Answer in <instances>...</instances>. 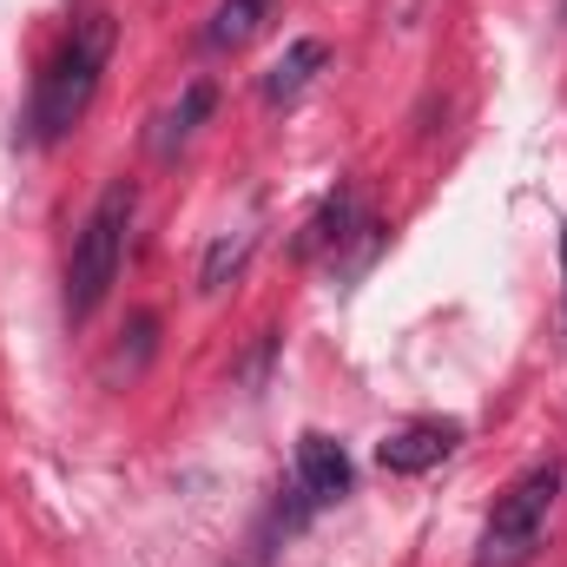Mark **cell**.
<instances>
[{"label":"cell","instance_id":"6da1fadb","mask_svg":"<svg viewBox=\"0 0 567 567\" xmlns=\"http://www.w3.org/2000/svg\"><path fill=\"white\" fill-rule=\"evenodd\" d=\"M113 40H120L113 13L73 20V33L60 40V53H53L47 73H40V93H33V140L40 145L66 140V133L86 120V106H93V93H100V73H106V60H113Z\"/></svg>","mask_w":567,"mask_h":567},{"label":"cell","instance_id":"7a4b0ae2","mask_svg":"<svg viewBox=\"0 0 567 567\" xmlns=\"http://www.w3.org/2000/svg\"><path fill=\"white\" fill-rule=\"evenodd\" d=\"M133 205H140L133 185L113 178V185L100 192V205L86 212V225H80V238H73V258H66V323H86V317L106 303V290H113L120 265H126Z\"/></svg>","mask_w":567,"mask_h":567},{"label":"cell","instance_id":"3957f363","mask_svg":"<svg viewBox=\"0 0 567 567\" xmlns=\"http://www.w3.org/2000/svg\"><path fill=\"white\" fill-rule=\"evenodd\" d=\"M555 502H561V468H555V462H542V468L515 475V482H508V495L495 502L488 528H482L475 567H528V561H535V548H542V535H548Z\"/></svg>","mask_w":567,"mask_h":567},{"label":"cell","instance_id":"277c9868","mask_svg":"<svg viewBox=\"0 0 567 567\" xmlns=\"http://www.w3.org/2000/svg\"><path fill=\"white\" fill-rule=\"evenodd\" d=\"M455 442H462V423H449V416L403 423L396 435L377 442V468H383V475H423V468H435L442 455H455Z\"/></svg>","mask_w":567,"mask_h":567},{"label":"cell","instance_id":"5b68a950","mask_svg":"<svg viewBox=\"0 0 567 567\" xmlns=\"http://www.w3.org/2000/svg\"><path fill=\"white\" fill-rule=\"evenodd\" d=\"M297 495L310 508H330V502L350 495V455H343L337 435H323V429L297 435Z\"/></svg>","mask_w":567,"mask_h":567},{"label":"cell","instance_id":"8992f818","mask_svg":"<svg viewBox=\"0 0 567 567\" xmlns=\"http://www.w3.org/2000/svg\"><path fill=\"white\" fill-rule=\"evenodd\" d=\"M323 60H330V47H323V40H290L278 60L265 66V106H290V100L323 73Z\"/></svg>","mask_w":567,"mask_h":567},{"label":"cell","instance_id":"52a82bcc","mask_svg":"<svg viewBox=\"0 0 567 567\" xmlns=\"http://www.w3.org/2000/svg\"><path fill=\"white\" fill-rule=\"evenodd\" d=\"M212 106H218V86H212V80H192V86L178 93V106L158 120V133H152V152H158V158H172L178 145H185L192 133H198V126H205V120H212Z\"/></svg>","mask_w":567,"mask_h":567},{"label":"cell","instance_id":"ba28073f","mask_svg":"<svg viewBox=\"0 0 567 567\" xmlns=\"http://www.w3.org/2000/svg\"><path fill=\"white\" fill-rule=\"evenodd\" d=\"M350 231H363V218H357V192H330V198H323V212L303 225V238H297V258H317V251L343 245Z\"/></svg>","mask_w":567,"mask_h":567},{"label":"cell","instance_id":"9c48e42d","mask_svg":"<svg viewBox=\"0 0 567 567\" xmlns=\"http://www.w3.org/2000/svg\"><path fill=\"white\" fill-rule=\"evenodd\" d=\"M265 20H271V0H218V7H212V27H205V47H212V53H231V47H245Z\"/></svg>","mask_w":567,"mask_h":567},{"label":"cell","instance_id":"30bf717a","mask_svg":"<svg viewBox=\"0 0 567 567\" xmlns=\"http://www.w3.org/2000/svg\"><path fill=\"white\" fill-rule=\"evenodd\" d=\"M245 258H251V231L218 238V245L205 251V265H198V290H225V278H238V271H245Z\"/></svg>","mask_w":567,"mask_h":567},{"label":"cell","instance_id":"8fae6325","mask_svg":"<svg viewBox=\"0 0 567 567\" xmlns=\"http://www.w3.org/2000/svg\"><path fill=\"white\" fill-rule=\"evenodd\" d=\"M561 271H567V225H561Z\"/></svg>","mask_w":567,"mask_h":567},{"label":"cell","instance_id":"7c38bea8","mask_svg":"<svg viewBox=\"0 0 567 567\" xmlns=\"http://www.w3.org/2000/svg\"><path fill=\"white\" fill-rule=\"evenodd\" d=\"M561 20H567V0H561Z\"/></svg>","mask_w":567,"mask_h":567}]
</instances>
